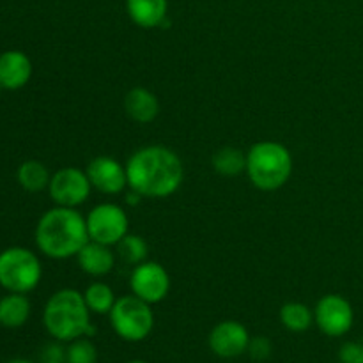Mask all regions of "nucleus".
Returning <instances> with one entry per match:
<instances>
[{
    "mask_svg": "<svg viewBox=\"0 0 363 363\" xmlns=\"http://www.w3.org/2000/svg\"><path fill=\"white\" fill-rule=\"evenodd\" d=\"M248 350H250L252 357L254 358H257V360H264V358L269 354V351H272V346H269V340L259 337V339L250 340V346H248Z\"/></svg>",
    "mask_w": 363,
    "mask_h": 363,
    "instance_id": "nucleus-25",
    "label": "nucleus"
},
{
    "mask_svg": "<svg viewBox=\"0 0 363 363\" xmlns=\"http://www.w3.org/2000/svg\"><path fill=\"white\" fill-rule=\"evenodd\" d=\"M169 0H126L130 20L140 28H156L167 20Z\"/></svg>",
    "mask_w": 363,
    "mask_h": 363,
    "instance_id": "nucleus-16",
    "label": "nucleus"
},
{
    "mask_svg": "<svg viewBox=\"0 0 363 363\" xmlns=\"http://www.w3.org/2000/svg\"><path fill=\"white\" fill-rule=\"evenodd\" d=\"M108 315L113 332L126 342H140L147 339L155 328V314L151 305L135 294L119 298Z\"/></svg>",
    "mask_w": 363,
    "mask_h": 363,
    "instance_id": "nucleus-6",
    "label": "nucleus"
},
{
    "mask_svg": "<svg viewBox=\"0 0 363 363\" xmlns=\"http://www.w3.org/2000/svg\"><path fill=\"white\" fill-rule=\"evenodd\" d=\"M18 184L28 194H39L43 190H48L52 174L48 172L45 163L39 160H27L21 163L16 170Z\"/></svg>",
    "mask_w": 363,
    "mask_h": 363,
    "instance_id": "nucleus-18",
    "label": "nucleus"
},
{
    "mask_svg": "<svg viewBox=\"0 0 363 363\" xmlns=\"http://www.w3.org/2000/svg\"><path fill=\"white\" fill-rule=\"evenodd\" d=\"M9 363H30V362H27V360H20V358H18V360H13V362H9Z\"/></svg>",
    "mask_w": 363,
    "mask_h": 363,
    "instance_id": "nucleus-26",
    "label": "nucleus"
},
{
    "mask_svg": "<svg viewBox=\"0 0 363 363\" xmlns=\"http://www.w3.org/2000/svg\"><path fill=\"white\" fill-rule=\"evenodd\" d=\"M116 255L128 266H137L140 262L147 261L149 255V245L138 234H130L128 233L119 243L116 245Z\"/></svg>",
    "mask_w": 363,
    "mask_h": 363,
    "instance_id": "nucleus-21",
    "label": "nucleus"
},
{
    "mask_svg": "<svg viewBox=\"0 0 363 363\" xmlns=\"http://www.w3.org/2000/svg\"><path fill=\"white\" fill-rule=\"evenodd\" d=\"M211 165L220 176L236 177L241 172H247V152L233 145H225L213 155Z\"/></svg>",
    "mask_w": 363,
    "mask_h": 363,
    "instance_id": "nucleus-19",
    "label": "nucleus"
},
{
    "mask_svg": "<svg viewBox=\"0 0 363 363\" xmlns=\"http://www.w3.org/2000/svg\"><path fill=\"white\" fill-rule=\"evenodd\" d=\"M342 363H363V342H346L339 351Z\"/></svg>",
    "mask_w": 363,
    "mask_h": 363,
    "instance_id": "nucleus-24",
    "label": "nucleus"
},
{
    "mask_svg": "<svg viewBox=\"0 0 363 363\" xmlns=\"http://www.w3.org/2000/svg\"><path fill=\"white\" fill-rule=\"evenodd\" d=\"M250 346L248 330L238 321H222L209 333V347L220 358H236Z\"/></svg>",
    "mask_w": 363,
    "mask_h": 363,
    "instance_id": "nucleus-12",
    "label": "nucleus"
},
{
    "mask_svg": "<svg viewBox=\"0 0 363 363\" xmlns=\"http://www.w3.org/2000/svg\"><path fill=\"white\" fill-rule=\"evenodd\" d=\"M126 363H147V362H144V360H131V362H126Z\"/></svg>",
    "mask_w": 363,
    "mask_h": 363,
    "instance_id": "nucleus-27",
    "label": "nucleus"
},
{
    "mask_svg": "<svg viewBox=\"0 0 363 363\" xmlns=\"http://www.w3.org/2000/svg\"><path fill=\"white\" fill-rule=\"evenodd\" d=\"M354 312L340 294H326L314 308V323L325 335L342 337L353 328Z\"/></svg>",
    "mask_w": 363,
    "mask_h": 363,
    "instance_id": "nucleus-10",
    "label": "nucleus"
},
{
    "mask_svg": "<svg viewBox=\"0 0 363 363\" xmlns=\"http://www.w3.org/2000/svg\"><path fill=\"white\" fill-rule=\"evenodd\" d=\"M280 321L289 332L303 333L314 323V312L301 301H289L280 308Z\"/></svg>",
    "mask_w": 363,
    "mask_h": 363,
    "instance_id": "nucleus-20",
    "label": "nucleus"
},
{
    "mask_svg": "<svg viewBox=\"0 0 363 363\" xmlns=\"http://www.w3.org/2000/svg\"><path fill=\"white\" fill-rule=\"evenodd\" d=\"M32 60L21 50H7L0 53V89L18 91L30 82Z\"/></svg>",
    "mask_w": 363,
    "mask_h": 363,
    "instance_id": "nucleus-13",
    "label": "nucleus"
},
{
    "mask_svg": "<svg viewBox=\"0 0 363 363\" xmlns=\"http://www.w3.org/2000/svg\"><path fill=\"white\" fill-rule=\"evenodd\" d=\"M91 190L92 184L87 172L78 167H62L55 174H52L48 184L50 199L55 202V206H62V208L77 209L87 201Z\"/></svg>",
    "mask_w": 363,
    "mask_h": 363,
    "instance_id": "nucleus-8",
    "label": "nucleus"
},
{
    "mask_svg": "<svg viewBox=\"0 0 363 363\" xmlns=\"http://www.w3.org/2000/svg\"><path fill=\"white\" fill-rule=\"evenodd\" d=\"M124 112L135 123L149 124L158 117L160 101L149 89L133 87L124 96Z\"/></svg>",
    "mask_w": 363,
    "mask_h": 363,
    "instance_id": "nucleus-15",
    "label": "nucleus"
},
{
    "mask_svg": "<svg viewBox=\"0 0 363 363\" xmlns=\"http://www.w3.org/2000/svg\"><path fill=\"white\" fill-rule=\"evenodd\" d=\"M41 279V261L32 250L9 247L0 252V287L7 293H30L39 286Z\"/></svg>",
    "mask_w": 363,
    "mask_h": 363,
    "instance_id": "nucleus-5",
    "label": "nucleus"
},
{
    "mask_svg": "<svg viewBox=\"0 0 363 363\" xmlns=\"http://www.w3.org/2000/svg\"><path fill=\"white\" fill-rule=\"evenodd\" d=\"M85 303L92 314H110V311L116 305L117 298L112 287L105 282H92L84 293Z\"/></svg>",
    "mask_w": 363,
    "mask_h": 363,
    "instance_id": "nucleus-22",
    "label": "nucleus"
},
{
    "mask_svg": "<svg viewBox=\"0 0 363 363\" xmlns=\"http://www.w3.org/2000/svg\"><path fill=\"white\" fill-rule=\"evenodd\" d=\"M116 257L117 255L112 250V247L89 240L84 245V248L78 252L77 261L82 272L99 279V277H105L112 272L113 266H116Z\"/></svg>",
    "mask_w": 363,
    "mask_h": 363,
    "instance_id": "nucleus-14",
    "label": "nucleus"
},
{
    "mask_svg": "<svg viewBox=\"0 0 363 363\" xmlns=\"http://www.w3.org/2000/svg\"><path fill=\"white\" fill-rule=\"evenodd\" d=\"M43 323L46 332L60 342L91 335V311L85 303L84 293L71 287L53 293L45 305Z\"/></svg>",
    "mask_w": 363,
    "mask_h": 363,
    "instance_id": "nucleus-3",
    "label": "nucleus"
},
{
    "mask_svg": "<svg viewBox=\"0 0 363 363\" xmlns=\"http://www.w3.org/2000/svg\"><path fill=\"white\" fill-rule=\"evenodd\" d=\"M34 238L39 252L46 257L55 261L77 257L89 241L87 222L74 208L55 206L39 218Z\"/></svg>",
    "mask_w": 363,
    "mask_h": 363,
    "instance_id": "nucleus-2",
    "label": "nucleus"
},
{
    "mask_svg": "<svg viewBox=\"0 0 363 363\" xmlns=\"http://www.w3.org/2000/svg\"><path fill=\"white\" fill-rule=\"evenodd\" d=\"M66 363H98V350L87 337L71 340L66 351Z\"/></svg>",
    "mask_w": 363,
    "mask_h": 363,
    "instance_id": "nucleus-23",
    "label": "nucleus"
},
{
    "mask_svg": "<svg viewBox=\"0 0 363 363\" xmlns=\"http://www.w3.org/2000/svg\"><path fill=\"white\" fill-rule=\"evenodd\" d=\"M50 363H59V362H50Z\"/></svg>",
    "mask_w": 363,
    "mask_h": 363,
    "instance_id": "nucleus-28",
    "label": "nucleus"
},
{
    "mask_svg": "<svg viewBox=\"0 0 363 363\" xmlns=\"http://www.w3.org/2000/svg\"><path fill=\"white\" fill-rule=\"evenodd\" d=\"M131 294L156 305L165 300L170 293V275L160 262L144 261L137 264L130 277Z\"/></svg>",
    "mask_w": 363,
    "mask_h": 363,
    "instance_id": "nucleus-9",
    "label": "nucleus"
},
{
    "mask_svg": "<svg viewBox=\"0 0 363 363\" xmlns=\"http://www.w3.org/2000/svg\"><path fill=\"white\" fill-rule=\"evenodd\" d=\"M30 318V301L25 294L9 293L0 298V325L4 328H20Z\"/></svg>",
    "mask_w": 363,
    "mask_h": 363,
    "instance_id": "nucleus-17",
    "label": "nucleus"
},
{
    "mask_svg": "<svg viewBox=\"0 0 363 363\" xmlns=\"http://www.w3.org/2000/svg\"><path fill=\"white\" fill-rule=\"evenodd\" d=\"M85 172H87L92 188L103 195H119L128 188L126 165L117 162L112 156L92 158Z\"/></svg>",
    "mask_w": 363,
    "mask_h": 363,
    "instance_id": "nucleus-11",
    "label": "nucleus"
},
{
    "mask_svg": "<svg viewBox=\"0 0 363 363\" xmlns=\"http://www.w3.org/2000/svg\"><path fill=\"white\" fill-rule=\"evenodd\" d=\"M128 188L145 199H167L184 179V167L177 152L165 145L137 149L126 163Z\"/></svg>",
    "mask_w": 363,
    "mask_h": 363,
    "instance_id": "nucleus-1",
    "label": "nucleus"
},
{
    "mask_svg": "<svg viewBox=\"0 0 363 363\" xmlns=\"http://www.w3.org/2000/svg\"><path fill=\"white\" fill-rule=\"evenodd\" d=\"M89 240L116 247L130 233V218L123 206L113 202H101L94 206L85 216Z\"/></svg>",
    "mask_w": 363,
    "mask_h": 363,
    "instance_id": "nucleus-7",
    "label": "nucleus"
},
{
    "mask_svg": "<svg viewBox=\"0 0 363 363\" xmlns=\"http://www.w3.org/2000/svg\"><path fill=\"white\" fill-rule=\"evenodd\" d=\"M293 174V155L284 144L262 140L247 152V176L261 191L280 190Z\"/></svg>",
    "mask_w": 363,
    "mask_h": 363,
    "instance_id": "nucleus-4",
    "label": "nucleus"
}]
</instances>
